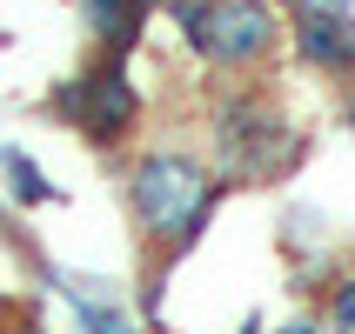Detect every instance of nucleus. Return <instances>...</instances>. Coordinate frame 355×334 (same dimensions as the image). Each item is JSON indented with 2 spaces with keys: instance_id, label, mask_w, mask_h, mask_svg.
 Here are the masks:
<instances>
[{
  "instance_id": "9b49d317",
  "label": "nucleus",
  "mask_w": 355,
  "mask_h": 334,
  "mask_svg": "<svg viewBox=\"0 0 355 334\" xmlns=\"http://www.w3.org/2000/svg\"><path fill=\"white\" fill-rule=\"evenodd\" d=\"M282 334H315V321L302 315V321H288V328H282Z\"/></svg>"
},
{
  "instance_id": "20e7f679",
  "label": "nucleus",
  "mask_w": 355,
  "mask_h": 334,
  "mask_svg": "<svg viewBox=\"0 0 355 334\" xmlns=\"http://www.w3.org/2000/svg\"><path fill=\"white\" fill-rule=\"evenodd\" d=\"M221 160H228V174H268L295 140L282 127L275 107H261V100H228L221 107Z\"/></svg>"
},
{
  "instance_id": "f03ea898",
  "label": "nucleus",
  "mask_w": 355,
  "mask_h": 334,
  "mask_svg": "<svg viewBox=\"0 0 355 334\" xmlns=\"http://www.w3.org/2000/svg\"><path fill=\"white\" fill-rule=\"evenodd\" d=\"M181 34L215 67H248V60L268 54L275 14L261 0H181Z\"/></svg>"
},
{
  "instance_id": "ddd939ff",
  "label": "nucleus",
  "mask_w": 355,
  "mask_h": 334,
  "mask_svg": "<svg viewBox=\"0 0 355 334\" xmlns=\"http://www.w3.org/2000/svg\"><path fill=\"white\" fill-rule=\"evenodd\" d=\"M349 120H355V100H349Z\"/></svg>"
},
{
  "instance_id": "6e6552de",
  "label": "nucleus",
  "mask_w": 355,
  "mask_h": 334,
  "mask_svg": "<svg viewBox=\"0 0 355 334\" xmlns=\"http://www.w3.org/2000/svg\"><path fill=\"white\" fill-rule=\"evenodd\" d=\"M0 167L14 174V194H20V201H47V194H54V187H47V174H40L20 147H0Z\"/></svg>"
},
{
  "instance_id": "39448f33",
  "label": "nucleus",
  "mask_w": 355,
  "mask_h": 334,
  "mask_svg": "<svg viewBox=\"0 0 355 334\" xmlns=\"http://www.w3.org/2000/svg\"><path fill=\"white\" fill-rule=\"evenodd\" d=\"M295 47L309 67H355V20L349 14H302Z\"/></svg>"
},
{
  "instance_id": "9d476101",
  "label": "nucleus",
  "mask_w": 355,
  "mask_h": 334,
  "mask_svg": "<svg viewBox=\"0 0 355 334\" xmlns=\"http://www.w3.org/2000/svg\"><path fill=\"white\" fill-rule=\"evenodd\" d=\"M309 14H349V0H302Z\"/></svg>"
},
{
  "instance_id": "423d86ee",
  "label": "nucleus",
  "mask_w": 355,
  "mask_h": 334,
  "mask_svg": "<svg viewBox=\"0 0 355 334\" xmlns=\"http://www.w3.org/2000/svg\"><path fill=\"white\" fill-rule=\"evenodd\" d=\"M80 14H87V27H94L114 54H128L141 40V14H148V7H135V0H80Z\"/></svg>"
},
{
  "instance_id": "0eeeda50",
  "label": "nucleus",
  "mask_w": 355,
  "mask_h": 334,
  "mask_svg": "<svg viewBox=\"0 0 355 334\" xmlns=\"http://www.w3.org/2000/svg\"><path fill=\"white\" fill-rule=\"evenodd\" d=\"M67 301H74V315H80V334H135V321L121 315L107 295H94V288H67Z\"/></svg>"
},
{
  "instance_id": "f8f14e48",
  "label": "nucleus",
  "mask_w": 355,
  "mask_h": 334,
  "mask_svg": "<svg viewBox=\"0 0 355 334\" xmlns=\"http://www.w3.org/2000/svg\"><path fill=\"white\" fill-rule=\"evenodd\" d=\"M135 7H155V0H135Z\"/></svg>"
},
{
  "instance_id": "1a4fd4ad",
  "label": "nucleus",
  "mask_w": 355,
  "mask_h": 334,
  "mask_svg": "<svg viewBox=\"0 0 355 334\" xmlns=\"http://www.w3.org/2000/svg\"><path fill=\"white\" fill-rule=\"evenodd\" d=\"M329 328L336 334H355V281H342L336 301H329Z\"/></svg>"
},
{
  "instance_id": "f257e3e1",
  "label": "nucleus",
  "mask_w": 355,
  "mask_h": 334,
  "mask_svg": "<svg viewBox=\"0 0 355 334\" xmlns=\"http://www.w3.org/2000/svg\"><path fill=\"white\" fill-rule=\"evenodd\" d=\"M208 201H215V180L188 154H148L135 167V214H141V228L155 241H168V248L195 241V228L208 221Z\"/></svg>"
},
{
  "instance_id": "7ed1b4c3",
  "label": "nucleus",
  "mask_w": 355,
  "mask_h": 334,
  "mask_svg": "<svg viewBox=\"0 0 355 334\" xmlns=\"http://www.w3.org/2000/svg\"><path fill=\"white\" fill-rule=\"evenodd\" d=\"M54 107L67 120H74L87 140H121L128 127H135V87H128V74L121 67H94V74H80V80H67L54 94Z\"/></svg>"
}]
</instances>
